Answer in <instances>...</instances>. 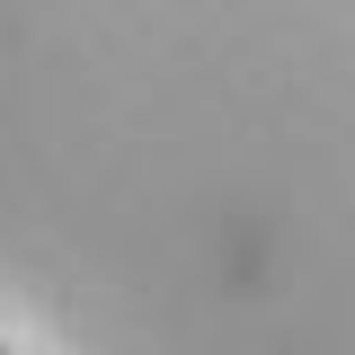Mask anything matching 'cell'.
<instances>
[{
  "label": "cell",
  "instance_id": "obj_1",
  "mask_svg": "<svg viewBox=\"0 0 355 355\" xmlns=\"http://www.w3.org/2000/svg\"><path fill=\"white\" fill-rule=\"evenodd\" d=\"M0 355H9V347H0Z\"/></svg>",
  "mask_w": 355,
  "mask_h": 355
}]
</instances>
